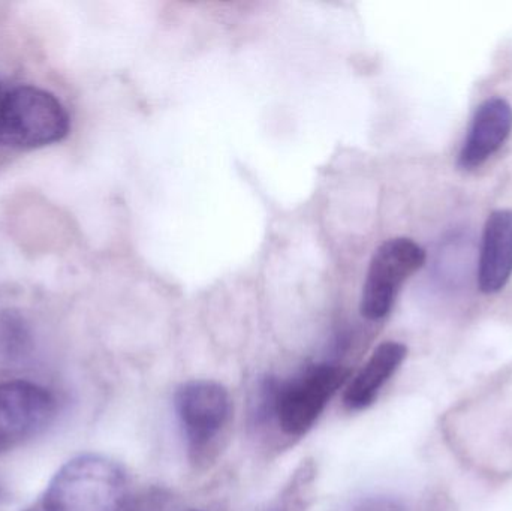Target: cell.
<instances>
[{"label": "cell", "mask_w": 512, "mask_h": 511, "mask_svg": "<svg viewBox=\"0 0 512 511\" xmlns=\"http://www.w3.org/2000/svg\"><path fill=\"white\" fill-rule=\"evenodd\" d=\"M512 131V107L504 98H490L475 111L471 129L459 155L463 170H474L495 155Z\"/></svg>", "instance_id": "cell-7"}, {"label": "cell", "mask_w": 512, "mask_h": 511, "mask_svg": "<svg viewBox=\"0 0 512 511\" xmlns=\"http://www.w3.org/2000/svg\"><path fill=\"white\" fill-rule=\"evenodd\" d=\"M406 356V345L396 341L382 342L349 383L343 396L345 407L351 411H363L375 404L379 393L399 371Z\"/></svg>", "instance_id": "cell-9"}, {"label": "cell", "mask_w": 512, "mask_h": 511, "mask_svg": "<svg viewBox=\"0 0 512 511\" xmlns=\"http://www.w3.org/2000/svg\"><path fill=\"white\" fill-rule=\"evenodd\" d=\"M351 511H405V509L393 498L372 497L355 504Z\"/></svg>", "instance_id": "cell-10"}, {"label": "cell", "mask_w": 512, "mask_h": 511, "mask_svg": "<svg viewBox=\"0 0 512 511\" xmlns=\"http://www.w3.org/2000/svg\"><path fill=\"white\" fill-rule=\"evenodd\" d=\"M349 374L345 366L318 363L307 366L291 380L264 378L252 402V425L259 432L274 429L286 440L304 437L348 381Z\"/></svg>", "instance_id": "cell-1"}, {"label": "cell", "mask_w": 512, "mask_h": 511, "mask_svg": "<svg viewBox=\"0 0 512 511\" xmlns=\"http://www.w3.org/2000/svg\"><path fill=\"white\" fill-rule=\"evenodd\" d=\"M71 117L54 93L21 84L0 99V147L36 150L65 140Z\"/></svg>", "instance_id": "cell-4"}, {"label": "cell", "mask_w": 512, "mask_h": 511, "mask_svg": "<svg viewBox=\"0 0 512 511\" xmlns=\"http://www.w3.org/2000/svg\"><path fill=\"white\" fill-rule=\"evenodd\" d=\"M512 275V210L490 213L484 227L483 246L478 264V287L483 293L504 290Z\"/></svg>", "instance_id": "cell-8"}, {"label": "cell", "mask_w": 512, "mask_h": 511, "mask_svg": "<svg viewBox=\"0 0 512 511\" xmlns=\"http://www.w3.org/2000/svg\"><path fill=\"white\" fill-rule=\"evenodd\" d=\"M128 477L113 459L81 455L66 462L48 483L39 511H128Z\"/></svg>", "instance_id": "cell-2"}, {"label": "cell", "mask_w": 512, "mask_h": 511, "mask_svg": "<svg viewBox=\"0 0 512 511\" xmlns=\"http://www.w3.org/2000/svg\"><path fill=\"white\" fill-rule=\"evenodd\" d=\"M53 393L27 380L0 384V452L41 434L56 416Z\"/></svg>", "instance_id": "cell-6"}, {"label": "cell", "mask_w": 512, "mask_h": 511, "mask_svg": "<svg viewBox=\"0 0 512 511\" xmlns=\"http://www.w3.org/2000/svg\"><path fill=\"white\" fill-rule=\"evenodd\" d=\"M174 410L192 467L200 471L212 467L230 438L233 425L230 393L216 381H188L174 395Z\"/></svg>", "instance_id": "cell-3"}, {"label": "cell", "mask_w": 512, "mask_h": 511, "mask_svg": "<svg viewBox=\"0 0 512 511\" xmlns=\"http://www.w3.org/2000/svg\"><path fill=\"white\" fill-rule=\"evenodd\" d=\"M426 263V252L414 240L396 237L382 243L370 261L361 294L360 312L379 321L390 314L403 282Z\"/></svg>", "instance_id": "cell-5"}]
</instances>
